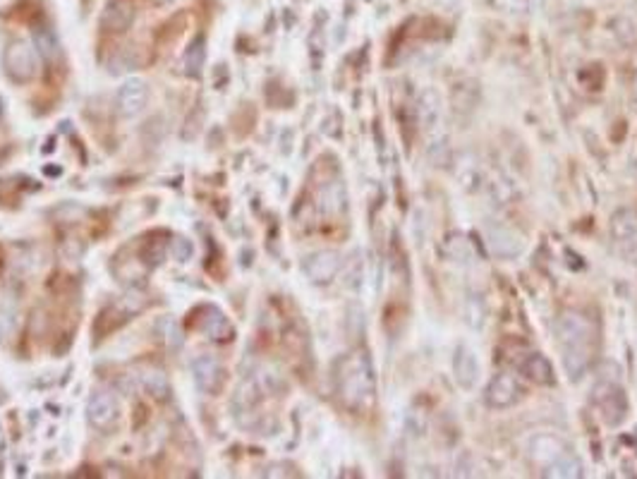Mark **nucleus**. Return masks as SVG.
Instances as JSON below:
<instances>
[{"label":"nucleus","mask_w":637,"mask_h":479,"mask_svg":"<svg viewBox=\"0 0 637 479\" xmlns=\"http://www.w3.org/2000/svg\"><path fill=\"white\" fill-rule=\"evenodd\" d=\"M34 46H36V53L44 55L46 60H53L55 55H58V39L51 32V27H39L34 32Z\"/></svg>","instance_id":"obj_24"},{"label":"nucleus","mask_w":637,"mask_h":479,"mask_svg":"<svg viewBox=\"0 0 637 479\" xmlns=\"http://www.w3.org/2000/svg\"><path fill=\"white\" fill-rule=\"evenodd\" d=\"M336 393H338L340 403L347 410H367L374 403L377 395V377H374V367H371L370 355L364 350H354L347 353L336 362Z\"/></svg>","instance_id":"obj_2"},{"label":"nucleus","mask_w":637,"mask_h":479,"mask_svg":"<svg viewBox=\"0 0 637 479\" xmlns=\"http://www.w3.org/2000/svg\"><path fill=\"white\" fill-rule=\"evenodd\" d=\"M192 326L213 338V340H230L233 338V326H230L228 316L213 305L197 307L192 312Z\"/></svg>","instance_id":"obj_8"},{"label":"nucleus","mask_w":637,"mask_h":479,"mask_svg":"<svg viewBox=\"0 0 637 479\" xmlns=\"http://www.w3.org/2000/svg\"><path fill=\"white\" fill-rule=\"evenodd\" d=\"M134 10L132 0H108L106 10H103L101 24L108 32H127L134 22Z\"/></svg>","instance_id":"obj_15"},{"label":"nucleus","mask_w":637,"mask_h":479,"mask_svg":"<svg viewBox=\"0 0 637 479\" xmlns=\"http://www.w3.org/2000/svg\"><path fill=\"white\" fill-rule=\"evenodd\" d=\"M192 371H195V381L204 393H219L226 384V371L211 355H199L197 360L192 362Z\"/></svg>","instance_id":"obj_12"},{"label":"nucleus","mask_w":637,"mask_h":479,"mask_svg":"<svg viewBox=\"0 0 637 479\" xmlns=\"http://www.w3.org/2000/svg\"><path fill=\"white\" fill-rule=\"evenodd\" d=\"M171 250H173L175 259L178 261H187L189 257H192V243H189V240H185V237H178V240H173V243H171Z\"/></svg>","instance_id":"obj_26"},{"label":"nucleus","mask_w":637,"mask_h":479,"mask_svg":"<svg viewBox=\"0 0 637 479\" xmlns=\"http://www.w3.org/2000/svg\"><path fill=\"white\" fill-rule=\"evenodd\" d=\"M15 323H17V309L10 299H3L0 302V343L10 340V336L15 333Z\"/></svg>","instance_id":"obj_25"},{"label":"nucleus","mask_w":637,"mask_h":479,"mask_svg":"<svg viewBox=\"0 0 637 479\" xmlns=\"http://www.w3.org/2000/svg\"><path fill=\"white\" fill-rule=\"evenodd\" d=\"M520 374L530 379L537 386H553L556 384V371L551 364L549 357H544L542 353H530L520 360Z\"/></svg>","instance_id":"obj_14"},{"label":"nucleus","mask_w":637,"mask_h":479,"mask_svg":"<svg viewBox=\"0 0 637 479\" xmlns=\"http://www.w3.org/2000/svg\"><path fill=\"white\" fill-rule=\"evenodd\" d=\"M544 477H553V479H577L583 477V463L577 460L573 451L568 448L563 456H559L553 463H549L542 470Z\"/></svg>","instance_id":"obj_20"},{"label":"nucleus","mask_w":637,"mask_h":479,"mask_svg":"<svg viewBox=\"0 0 637 479\" xmlns=\"http://www.w3.org/2000/svg\"><path fill=\"white\" fill-rule=\"evenodd\" d=\"M305 274L312 283H330L336 274L340 271V254L333 250H322V251H315V254H309L305 264Z\"/></svg>","instance_id":"obj_10"},{"label":"nucleus","mask_w":637,"mask_h":479,"mask_svg":"<svg viewBox=\"0 0 637 479\" xmlns=\"http://www.w3.org/2000/svg\"><path fill=\"white\" fill-rule=\"evenodd\" d=\"M611 237L616 244H633L637 240V212L630 206H621L611 216Z\"/></svg>","instance_id":"obj_19"},{"label":"nucleus","mask_w":637,"mask_h":479,"mask_svg":"<svg viewBox=\"0 0 637 479\" xmlns=\"http://www.w3.org/2000/svg\"><path fill=\"white\" fill-rule=\"evenodd\" d=\"M158 333L163 338V343L171 350H180L182 343H185V336H182V329L178 326L175 319L171 316H163V319H158Z\"/></svg>","instance_id":"obj_23"},{"label":"nucleus","mask_w":637,"mask_h":479,"mask_svg":"<svg viewBox=\"0 0 637 479\" xmlns=\"http://www.w3.org/2000/svg\"><path fill=\"white\" fill-rule=\"evenodd\" d=\"M87 419L89 425L99 432H110L118 427L120 419V403L118 398L108 391H96L87 403Z\"/></svg>","instance_id":"obj_6"},{"label":"nucleus","mask_w":637,"mask_h":479,"mask_svg":"<svg viewBox=\"0 0 637 479\" xmlns=\"http://www.w3.org/2000/svg\"><path fill=\"white\" fill-rule=\"evenodd\" d=\"M3 65H5V72H8L12 82L24 84V82H29L36 75V53H34V48L27 41H12L5 48Z\"/></svg>","instance_id":"obj_5"},{"label":"nucleus","mask_w":637,"mask_h":479,"mask_svg":"<svg viewBox=\"0 0 637 479\" xmlns=\"http://www.w3.org/2000/svg\"><path fill=\"white\" fill-rule=\"evenodd\" d=\"M566 451H568L566 443H561L556 436H535V439L530 441V448H528L532 463H535L537 467H542V470L549 463H553L556 458L563 456Z\"/></svg>","instance_id":"obj_17"},{"label":"nucleus","mask_w":637,"mask_h":479,"mask_svg":"<svg viewBox=\"0 0 637 479\" xmlns=\"http://www.w3.org/2000/svg\"><path fill=\"white\" fill-rule=\"evenodd\" d=\"M635 94H637V79H635Z\"/></svg>","instance_id":"obj_28"},{"label":"nucleus","mask_w":637,"mask_h":479,"mask_svg":"<svg viewBox=\"0 0 637 479\" xmlns=\"http://www.w3.org/2000/svg\"><path fill=\"white\" fill-rule=\"evenodd\" d=\"M147 99H149V87L147 82L139 77L127 79L125 84L118 89L115 94V106H118V113L123 118H134L139 116L147 106Z\"/></svg>","instance_id":"obj_9"},{"label":"nucleus","mask_w":637,"mask_h":479,"mask_svg":"<svg viewBox=\"0 0 637 479\" xmlns=\"http://www.w3.org/2000/svg\"><path fill=\"white\" fill-rule=\"evenodd\" d=\"M487 244L498 259H515L525 251V237L504 223H494L487 228Z\"/></svg>","instance_id":"obj_7"},{"label":"nucleus","mask_w":637,"mask_h":479,"mask_svg":"<svg viewBox=\"0 0 637 479\" xmlns=\"http://www.w3.org/2000/svg\"><path fill=\"white\" fill-rule=\"evenodd\" d=\"M522 386L518 384V379L513 374H494L489 379L487 388H484V403H487L491 410H508L515 408L520 401H522Z\"/></svg>","instance_id":"obj_4"},{"label":"nucleus","mask_w":637,"mask_h":479,"mask_svg":"<svg viewBox=\"0 0 637 479\" xmlns=\"http://www.w3.org/2000/svg\"><path fill=\"white\" fill-rule=\"evenodd\" d=\"M443 257L453 264H460V267H470L477 259V250H474L470 237H465L463 233H450L443 240Z\"/></svg>","instance_id":"obj_18"},{"label":"nucleus","mask_w":637,"mask_h":479,"mask_svg":"<svg viewBox=\"0 0 637 479\" xmlns=\"http://www.w3.org/2000/svg\"><path fill=\"white\" fill-rule=\"evenodd\" d=\"M204 60H206V39L204 34H197L195 39L189 41L187 51H185V58H182L185 75H189V77H199L202 70H204Z\"/></svg>","instance_id":"obj_21"},{"label":"nucleus","mask_w":637,"mask_h":479,"mask_svg":"<svg viewBox=\"0 0 637 479\" xmlns=\"http://www.w3.org/2000/svg\"><path fill=\"white\" fill-rule=\"evenodd\" d=\"M441 118H443V101L436 89H425L418 96V123L425 132L439 130Z\"/></svg>","instance_id":"obj_13"},{"label":"nucleus","mask_w":637,"mask_h":479,"mask_svg":"<svg viewBox=\"0 0 637 479\" xmlns=\"http://www.w3.org/2000/svg\"><path fill=\"white\" fill-rule=\"evenodd\" d=\"M482 370L480 360L470 346H458L456 355H453V379L456 384L465 391H473L474 386L480 384Z\"/></svg>","instance_id":"obj_11"},{"label":"nucleus","mask_w":637,"mask_h":479,"mask_svg":"<svg viewBox=\"0 0 637 479\" xmlns=\"http://www.w3.org/2000/svg\"><path fill=\"white\" fill-rule=\"evenodd\" d=\"M561 360L568 379L577 384L590 374L594 346H597V326L580 312H563L556 322Z\"/></svg>","instance_id":"obj_1"},{"label":"nucleus","mask_w":637,"mask_h":479,"mask_svg":"<svg viewBox=\"0 0 637 479\" xmlns=\"http://www.w3.org/2000/svg\"><path fill=\"white\" fill-rule=\"evenodd\" d=\"M532 3H535V5H542V3H546V0H532Z\"/></svg>","instance_id":"obj_27"},{"label":"nucleus","mask_w":637,"mask_h":479,"mask_svg":"<svg viewBox=\"0 0 637 479\" xmlns=\"http://www.w3.org/2000/svg\"><path fill=\"white\" fill-rule=\"evenodd\" d=\"M142 386L144 391L149 393L151 398H156V401H168L171 398V381L156 367L142 371Z\"/></svg>","instance_id":"obj_22"},{"label":"nucleus","mask_w":637,"mask_h":479,"mask_svg":"<svg viewBox=\"0 0 637 479\" xmlns=\"http://www.w3.org/2000/svg\"><path fill=\"white\" fill-rule=\"evenodd\" d=\"M614 374H599L597 384L592 388V405L609 427H621L628 419L630 403L628 393L623 388L621 379Z\"/></svg>","instance_id":"obj_3"},{"label":"nucleus","mask_w":637,"mask_h":479,"mask_svg":"<svg viewBox=\"0 0 637 479\" xmlns=\"http://www.w3.org/2000/svg\"><path fill=\"white\" fill-rule=\"evenodd\" d=\"M319 209H322L326 216H340V213L347 209V192H346V182L343 180H329L323 182L319 188Z\"/></svg>","instance_id":"obj_16"}]
</instances>
